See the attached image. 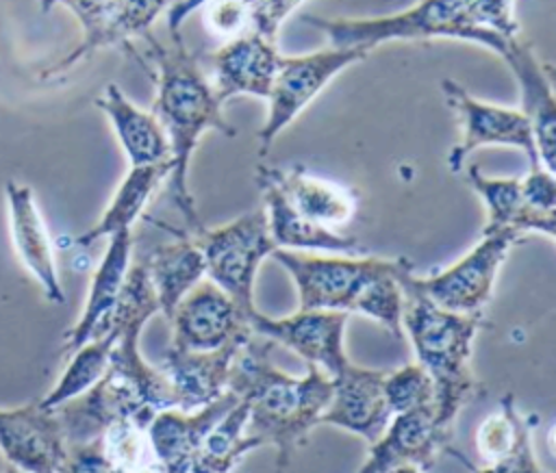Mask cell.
I'll list each match as a JSON object with an SVG mask.
<instances>
[{
  "instance_id": "4dcf8cb0",
  "label": "cell",
  "mask_w": 556,
  "mask_h": 473,
  "mask_svg": "<svg viewBox=\"0 0 556 473\" xmlns=\"http://www.w3.org/2000/svg\"><path fill=\"white\" fill-rule=\"evenodd\" d=\"M526 432H530V421L517 410L515 397L506 395L500 399V408L480 423L476 449L484 462H491L508 453Z\"/></svg>"
},
{
  "instance_id": "d590c367",
  "label": "cell",
  "mask_w": 556,
  "mask_h": 473,
  "mask_svg": "<svg viewBox=\"0 0 556 473\" xmlns=\"http://www.w3.org/2000/svg\"><path fill=\"white\" fill-rule=\"evenodd\" d=\"M306 0H252L250 2V30L274 41L280 24Z\"/></svg>"
},
{
  "instance_id": "d4e9b609",
  "label": "cell",
  "mask_w": 556,
  "mask_h": 473,
  "mask_svg": "<svg viewBox=\"0 0 556 473\" xmlns=\"http://www.w3.org/2000/svg\"><path fill=\"white\" fill-rule=\"evenodd\" d=\"M96 106L111 122L130 167L169 161V143L159 119L152 113L135 106L115 82L104 87V91L96 98Z\"/></svg>"
},
{
  "instance_id": "8fae6325",
  "label": "cell",
  "mask_w": 556,
  "mask_h": 473,
  "mask_svg": "<svg viewBox=\"0 0 556 473\" xmlns=\"http://www.w3.org/2000/svg\"><path fill=\"white\" fill-rule=\"evenodd\" d=\"M517 241L510 232L482 234L465 256L443 271L426 278L413 273V284L443 310L463 315L482 312L491 299L497 271Z\"/></svg>"
},
{
  "instance_id": "8992f818",
  "label": "cell",
  "mask_w": 556,
  "mask_h": 473,
  "mask_svg": "<svg viewBox=\"0 0 556 473\" xmlns=\"http://www.w3.org/2000/svg\"><path fill=\"white\" fill-rule=\"evenodd\" d=\"M189 237L204 258L206 280L219 286L245 315L252 312L256 308V271L276 250L267 230L265 210H250L217 228L200 226Z\"/></svg>"
},
{
  "instance_id": "7c38bea8",
  "label": "cell",
  "mask_w": 556,
  "mask_h": 473,
  "mask_svg": "<svg viewBox=\"0 0 556 473\" xmlns=\"http://www.w3.org/2000/svg\"><path fill=\"white\" fill-rule=\"evenodd\" d=\"M172 343L180 349L213 351L228 343H248V315L211 280H200L169 317Z\"/></svg>"
},
{
  "instance_id": "3957f363",
  "label": "cell",
  "mask_w": 556,
  "mask_h": 473,
  "mask_svg": "<svg viewBox=\"0 0 556 473\" xmlns=\"http://www.w3.org/2000/svg\"><path fill=\"white\" fill-rule=\"evenodd\" d=\"M143 41L148 43L146 54L152 63L156 82L152 115L163 126L169 143L172 171L167 176V187L174 206L185 219V230L191 232L202 226L189 191V163L193 150L204 132L217 130L226 137H235V128L222 115V102L195 56L185 48L180 35H172V46H163L152 33L143 37Z\"/></svg>"
},
{
  "instance_id": "52a82bcc",
  "label": "cell",
  "mask_w": 556,
  "mask_h": 473,
  "mask_svg": "<svg viewBox=\"0 0 556 473\" xmlns=\"http://www.w3.org/2000/svg\"><path fill=\"white\" fill-rule=\"evenodd\" d=\"M469 2L471 0H419L400 13L382 17H304V22L317 28L328 46L369 52L389 41H460Z\"/></svg>"
},
{
  "instance_id": "8d00e7d4",
  "label": "cell",
  "mask_w": 556,
  "mask_h": 473,
  "mask_svg": "<svg viewBox=\"0 0 556 473\" xmlns=\"http://www.w3.org/2000/svg\"><path fill=\"white\" fill-rule=\"evenodd\" d=\"M59 473H119L106 458L100 438L67 445V456Z\"/></svg>"
},
{
  "instance_id": "2e32d148",
  "label": "cell",
  "mask_w": 556,
  "mask_h": 473,
  "mask_svg": "<svg viewBox=\"0 0 556 473\" xmlns=\"http://www.w3.org/2000/svg\"><path fill=\"white\" fill-rule=\"evenodd\" d=\"M384 375L387 371L363 369L350 360L330 378L332 395L319 425L341 427L371 445L393 417L384 395Z\"/></svg>"
},
{
  "instance_id": "e575fe53",
  "label": "cell",
  "mask_w": 556,
  "mask_h": 473,
  "mask_svg": "<svg viewBox=\"0 0 556 473\" xmlns=\"http://www.w3.org/2000/svg\"><path fill=\"white\" fill-rule=\"evenodd\" d=\"M521 193L526 206L541 219L556 223V180L545 167H530L521 178Z\"/></svg>"
},
{
  "instance_id": "d6986e66",
  "label": "cell",
  "mask_w": 556,
  "mask_h": 473,
  "mask_svg": "<svg viewBox=\"0 0 556 473\" xmlns=\"http://www.w3.org/2000/svg\"><path fill=\"white\" fill-rule=\"evenodd\" d=\"M280 56L274 41L252 30L228 39L211 54V87L217 100L222 104L237 95L267 100Z\"/></svg>"
},
{
  "instance_id": "74e56055",
  "label": "cell",
  "mask_w": 556,
  "mask_h": 473,
  "mask_svg": "<svg viewBox=\"0 0 556 473\" xmlns=\"http://www.w3.org/2000/svg\"><path fill=\"white\" fill-rule=\"evenodd\" d=\"M391 473H421V471L415 466H400V469H393Z\"/></svg>"
},
{
  "instance_id": "277c9868",
  "label": "cell",
  "mask_w": 556,
  "mask_h": 473,
  "mask_svg": "<svg viewBox=\"0 0 556 473\" xmlns=\"http://www.w3.org/2000/svg\"><path fill=\"white\" fill-rule=\"evenodd\" d=\"M271 256L295 282L300 310L358 312L400 336V276L413 267L408 258L317 256L298 250H274Z\"/></svg>"
},
{
  "instance_id": "d6a6232c",
  "label": "cell",
  "mask_w": 556,
  "mask_h": 473,
  "mask_svg": "<svg viewBox=\"0 0 556 473\" xmlns=\"http://www.w3.org/2000/svg\"><path fill=\"white\" fill-rule=\"evenodd\" d=\"M445 453H452L469 473H541V471H543V469L539 466L536 458H534L532 443H530V432H526V434L515 443V447H513L508 453H504V456H500V458L486 462L484 466H476V464L469 462L460 451H456V449H452V447H447Z\"/></svg>"
},
{
  "instance_id": "f35d334b",
  "label": "cell",
  "mask_w": 556,
  "mask_h": 473,
  "mask_svg": "<svg viewBox=\"0 0 556 473\" xmlns=\"http://www.w3.org/2000/svg\"><path fill=\"white\" fill-rule=\"evenodd\" d=\"M0 473H24V471H20V469H15V466H11V464H7Z\"/></svg>"
},
{
  "instance_id": "44dd1931",
  "label": "cell",
  "mask_w": 556,
  "mask_h": 473,
  "mask_svg": "<svg viewBox=\"0 0 556 473\" xmlns=\"http://www.w3.org/2000/svg\"><path fill=\"white\" fill-rule=\"evenodd\" d=\"M245 343H228L213 351H191L169 345L161 365L169 382L174 406L193 412L228 391V375L235 356Z\"/></svg>"
},
{
  "instance_id": "f1b7e54d",
  "label": "cell",
  "mask_w": 556,
  "mask_h": 473,
  "mask_svg": "<svg viewBox=\"0 0 556 473\" xmlns=\"http://www.w3.org/2000/svg\"><path fill=\"white\" fill-rule=\"evenodd\" d=\"M115 338H117L115 328H102L76 351H72L70 362L61 373L59 382L52 386V391L43 399H39V404L48 410H56L65 401L89 391L106 371Z\"/></svg>"
},
{
  "instance_id": "484cf974",
  "label": "cell",
  "mask_w": 556,
  "mask_h": 473,
  "mask_svg": "<svg viewBox=\"0 0 556 473\" xmlns=\"http://www.w3.org/2000/svg\"><path fill=\"white\" fill-rule=\"evenodd\" d=\"M174 241L156 245L143 258L150 284L154 289L159 312L169 321L176 304L206 278L204 258L187 230H172Z\"/></svg>"
},
{
  "instance_id": "836d02e7",
  "label": "cell",
  "mask_w": 556,
  "mask_h": 473,
  "mask_svg": "<svg viewBox=\"0 0 556 473\" xmlns=\"http://www.w3.org/2000/svg\"><path fill=\"white\" fill-rule=\"evenodd\" d=\"M200 9H204V26L226 41L250 33V7L245 0H208Z\"/></svg>"
},
{
  "instance_id": "9c48e42d",
  "label": "cell",
  "mask_w": 556,
  "mask_h": 473,
  "mask_svg": "<svg viewBox=\"0 0 556 473\" xmlns=\"http://www.w3.org/2000/svg\"><path fill=\"white\" fill-rule=\"evenodd\" d=\"M367 52L356 48H321L300 56H280L269 95L267 117L258 128L261 152L265 154L276 137L334 80L345 67L363 61Z\"/></svg>"
},
{
  "instance_id": "e0dca14e",
  "label": "cell",
  "mask_w": 556,
  "mask_h": 473,
  "mask_svg": "<svg viewBox=\"0 0 556 473\" xmlns=\"http://www.w3.org/2000/svg\"><path fill=\"white\" fill-rule=\"evenodd\" d=\"M500 59L508 65L521 100V113L526 115L534 148L539 154L541 167L554 174L556 158V98H554V78L552 69L541 63L534 48L521 37L508 43V48L500 54Z\"/></svg>"
},
{
  "instance_id": "603a6c76",
  "label": "cell",
  "mask_w": 556,
  "mask_h": 473,
  "mask_svg": "<svg viewBox=\"0 0 556 473\" xmlns=\"http://www.w3.org/2000/svg\"><path fill=\"white\" fill-rule=\"evenodd\" d=\"M130 263H132V230H119L109 237L106 252L91 276L83 312L78 321L65 332L63 349L67 356L76 351L83 343H87L96 334V330L102 325V321L109 317V312L113 310L122 293Z\"/></svg>"
},
{
  "instance_id": "1f68e13d",
  "label": "cell",
  "mask_w": 556,
  "mask_h": 473,
  "mask_svg": "<svg viewBox=\"0 0 556 473\" xmlns=\"http://www.w3.org/2000/svg\"><path fill=\"white\" fill-rule=\"evenodd\" d=\"M384 395L393 414L434 406V384L417 362L406 365L397 371H387Z\"/></svg>"
},
{
  "instance_id": "7a4b0ae2",
  "label": "cell",
  "mask_w": 556,
  "mask_h": 473,
  "mask_svg": "<svg viewBox=\"0 0 556 473\" xmlns=\"http://www.w3.org/2000/svg\"><path fill=\"white\" fill-rule=\"evenodd\" d=\"M271 341L250 338L232 360L228 388L248 404L245 436L276 449V469L285 471L326 410L332 382L308 365L306 375L291 378L269 360Z\"/></svg>"
},
{
  "instance_id": "60d3db41",
  "label": "cell",
  "mask_w": 556,
  "mask_h": 473,
  "mask_svg": "<svg viewBox=\"0 0 556 473\" xmlns=\"http://www.w3.org/2000/svg\"><path fill=\"white\" fill-rule=\"evenodd\" d=\"M541 473H547V471H541Z\"/></svg>"
},
{
  "instance_id": "cb8c5ba5",
  "label": "cell",
  "mask_w": 556,
  "mask_h": 473,
  "mask_svg": "<svg viewBox=\"0 0 556 473\" xmlns=\"http://www.w3.org/2000/svg\"><path fill=\"white\" fill-rule=\"evenodd\" d=\"M258 167L274 180L287 202L313 223L337 230L339 226H345L356 213L354 193L332 180L313 176L304 167Z\"/></svg>"
},
{
  "instance_id": "9a60e30c",
  "label": "cell",
  "mask_w": 556,
  "mask_h": 473,
  "mask_svg": "<svg viewBox=\"0 0 556 473\" xmlns=\"http://www.w3.org/2000/svg\"><path fill=\"white\" fill-rule=\"evenodd\" d=\"M0 453L24 473H59L67 438L56 412L39 401L0 410Z\"/></svg>"
},
{
  "instance_id": "6da1fadb",
  "label": "cell",
  "mask_w": 556,
  "mask_h": 473,
  "mask_svg": "<svg viewBox=\"0 0 556 473\" xmlns=\"http://www.w3.org/2000/svg\"><path fill=\"white\" fill-rule=\"evenodd\" d=\"M159 302L148 278L143 258L130 263L122 293L102 321V328H115L117 338L102 378L83 395L56 408L67 445L98 438L115 421L148 423L161 410L176 408L172 388L161 367H152L139 351V336Z\"/></svg>"
},
{
  "instance_id": "ac0fdd59",
  "label": "cell",
  "mask_w": 556,
  "mask_h": 473,
  "mask_svg": "<svg viewBox=\"0 0 556 473\" xmlns=\"http://www.w3.org/2000/svg\"><path fill=\"white\" fill-rule=\"evenodd\" d=\"M4 197L11 243L22 267L37 280L46 299L52 304H63L65 291L59 278L52 239L35 202L33 189L17 180H9L4 184Z\"/></svg>"
},
{
  "instance_id": "4fadbf2b",
  "label": "cell",
  "mask_w": 556,
  "mask_h": 473,
  "mask_svg": "<svg viewBox=\"0 0 556 473\" xmlns=\"http://www.w3.org/2000/svg\"><path fill=\"white\" fill-rule=\"evenodd\" d=\"M345 321L348 312L337 310H298L280 319L267 317L256 308L248 312V323L254 334L289 347L328 378L337 375L350 362L343 349Z\"/></svg>"
},
{
  "instance_id": "30bf717a",
  "label": "cell",
  "mask_w": 556,
  "mask_h": 473,
  "mask_svg": "<svg viewBox=\"0 0 556 473\" xmlns=\"http://www.w3.org/2000/svg\"><path fill=\"white\" fill-rule=\"evenodd\" d=\"M441 91L450 108H454L460 124V141L452 148L447 165L458 174L471 152L484 145H504L521 150L530 167H539L532 128L519 108L497 106L471 95L460 82L452 78L441 80Z\"/></svg>"
},
{
  "instance_id": "5bb4252c",
  "label": "cell",
  "mask_w": 556,
  "mask_h": 473,
  "mask_svg": "<svg viewBox=\"0 0 556 473\" xmlns=\"http://www.w3.org/2000/svg\"><path fill=\"white\" fill-rule=\"evenodd\" d=\"M450 438L452 427L439 421L434 406L395 412L356 473H391L400 466L426 471L447 451Z\"/></svg>"
},
{
  "instance_id": "f546056e",
  "label": "cell",
  "mask_w": 556,
  "mask_h": 473,
  "mask_svg": "<svg viewBox=\"0 0 556 473\" xmlns=\"http://www.w3.org/2000/svg\"><path fill=\"white\" fill-rule=\"evenodd\" d=\"M521 37V26L513 11V0H471L465 11L460 41L489 48L497 56L510 41Z\"/></svg>"
},
{
  "instance_id": "ffe728a7",
  "label": "cell",
  "mask_w": 556,
  "mask_h": 473,
  "mask_svg": "<svg viewBox=\"0 0 556 473\" xmlns=\"http://www.w3.org/2000/svg\"><path fill=\"white\" fill-rule=\"evenodd\" d=\"M239 401V397L228 388L219 399L185 412L178 408H167L154 414L148 423V443L156 462L165 473H187L191 460L202 447L208 430Z\"/></svg>"
},
{
  "instance_id": "7402d4cb",
  "label": "cell",
  "mask_w": 556,
  "mask_h": 473,
  "mask_svg": "<svg viewBox=\"0 0 556 473\" xmlns=\"http://www.w3.org/2000/svg\"><path fill=\"white\" fill-rule=\"evenodd\" d=\"M256 180L263 193V210L267 219L269 237L276 250H319L330 254H358L361 245L354 237L341 234L332 228H324L313 223L304 215H300L282 195V191L274 184V180L258 167Z\"/></svg>"
},
{
  "instance_id": "ba28073f",
  "label": "cell",
  "mask_w": 556,
  "mask_h": 473,
  "mask_svg": "<svg viewBox=\"0 0 556 473\" xmlns=\"http://www.w3.org/2000/svg\"><path fill=\"white\" fill-rule=\"evenodd\" d=\"M176 0H39L41 11L65 7L80 26V41L59 61L48 65L39 78H56L74 69L104 48L135 46L150 35L152 24Z\"/></svg>"
},
{
  "instance_id": "5b68a950",
  "label": "cell",
  "mask_w": 556,
  "mask_h": 473,
  "mask_svg": "<svg viewBox=\"0 0 556 473\" xmlns=\"http://www.w3.org/2000/svg\"><path fill=\"white\" fill-rule=\"evenodd\" d=\"M413 267L400 276L402 317L417 365L434 384V410L443 425L452 427L460 408L478 391L471 371V343L482 323V312L463 315L432 304L415 284Z\"/></svg>"
},
{
  "instance_id": "4316f807",
  "label": "cell",
  "mask_w": 556,
  "mask_h": 473,
  "mask_svg": "<svg viewBox=\"0 0 556 473\" xmlns=\"http://www.w3.org/2000/svg\"><path fill=\"white\" fill-rule=\"evenodd\" d=\"M467 184L478 193L486 208L482 234L510 232L521 239L526 232H539L554 239L556 223L536 217L523 202L521 178H491L478 165H469Z\"/></svg>"
},
{
  "instance_id": "ab89813d",
  "label": "cell",
  "mask_w": 556,
  "mask_h": 473,
  "mask_svg": "<svg viewBox=\"0 0 556 473\" xmlns=\"http://www.w3.org/2000/svg\"><path fill=\"white\" fill-rule=\"evenodd\" d=\"M219 473H230V471H219Z\"/></svg>"
},
{
  "instance_id": "83f0119b",
  "label": "cell",
  "mask_w": 556,
  "mask_h": 473,
  "mask_svg": "<svg viewBox=\"0 0 556 473\" xmlns=\"http://www.w3.org/2000/svg\"><path fill=\"white\" fill-rule=\"evenodd\" d=\"M172 171V163H156V165H141L130 167L124 180L119 182L117 191L113 193L106 210L102 217L83 234L76 237V245L89 247L100 239H109L119 230H132L135 221L141 217L148 200L156 191V187L167 180Z\"/></svg>"
}]
</instances>
